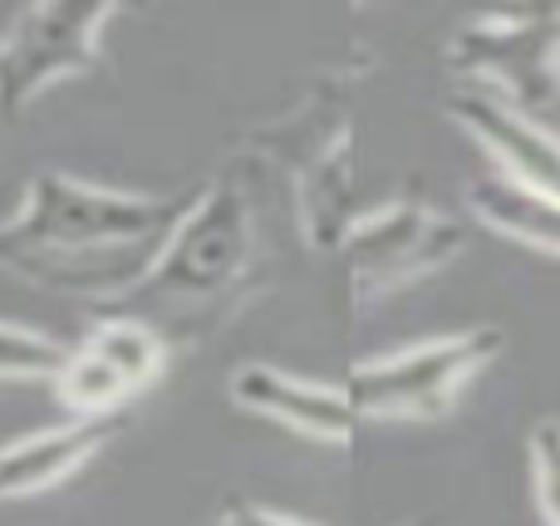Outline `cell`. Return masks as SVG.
I'll return each instance as SVG.
<instances>
[{
    "label": "cell",
    "mask_w": 560,
    "mask_h": 526,
    "mask_svg": "<svg viewBox=\"0 0 560 526\" xmlns=\"http://www.w3.org/2000/svg\"><path fill=\"white\" fill-rule=\"evenodd\" d=\"M192 192H124L65 167L30 173L0 222V271L98 311L138 291Z\"/></svg>",
    "instance_id": "cell-1"
},
{
    "label": "cell",
    "mask_w": 560,
    "mask_h": 526,
    "mask_svg": "<svg viewBox=\"0 0 560 526\" xmlns=\"http://www.w3.org/2000/svg\"><path fill=\"white\" fill-rule=\"evenodd\" d=\"M256 183L261 177L252 167L226 157L222 173L187 197L183 217L167 232L163 252L138 281V291L108 311L148 320L173 350L212 340L222 325H232L266 285Z\"/></svg>",
    "instance_id": "cell-2"
},
{
    "label": "cell",
    "mask_w": 560,
    "mask_h": 526,
    "mask_svg": "<svg viewBox=\"0 0 560 526\" xmlns=\"http://www.w3.org/2000/svg\"><path fill=\"white\" fill-rule=\"evenodd\" d=\"M369 65V49L349 45L345 55L325 59L280 114L236 138V163H246L256 177L285 183L295 232L310 252H339L345 232L359 222V94Z\"/></svg>",
    "instance_id": "cell-3"
},
{
    "label": "cell",
    "mask_w": 560,
    "mask_h": 526,
    "mask_svg": "<svg viewBox=\"0 0 560 526\" xmlns=\"http://www.w3.org/2000/svg\"><path fill=\"white\" fill-rule=\"evenodd\" d=\"M506 350L502 325H467L433 335L408 350H388L349 364L345 394L359 419L384 423H438L457 409L463 389Z\"/></svg>",
    "instance_id": "cell-4"
},
{
    "label": "cell",
    "mask_w": 560,
    "mask_h": 526,
    "mask_svg": "<svg viewBox=\"0 0 560 526\" xmlns=\"http://www.w3.org/2000/svg\"><path fill=\"white\" fill-rule=\"evenodd\" d=\"M467 252V226L453 212L418 192H398L378 202L374 212H359V222L339 242V266H345V295L354 311H369L374 301L428 276L447 271Z\"/></svg>",
    "instance_id": "cell-5"
},
{
    "label": "cell",
    "mask_w": 560,
    "mask_h": 526,
    "mask_svg": "<svg viewBox=\"0 0 560 526\" xmlns=\"http://www.w3.org/2000/svg\"><path fill=\"white\" fill-rule=\"evenodd\" d=\"M443 65L457 89H482L546 118L560 104V5L482 10L463 20L443 45Z\"/></svg>",
    "instance_id": "cell-6"
},
{
    "label": "cell",
    "mask_w": 560,
    "mask_h": 526,
    "mask_svg": "<svg viewBox=\"0 0 560 526\" xmlns=\"http://www.w3.org/2000/svg\"><path fill=\"white\" fill-rule=\"evenodd\" d=\"M118 5H30L0 39V114L20 118L65 79H84L104 65V30Z\"/></svg>",
    "instance_id": "cell-7"
},
{
    "label": "cell",
    "mask_w": 560,
    "mask_h": 526,
    "mask_svg": "<svg viewBox=\"0 0 560 526\" xmlns=\"http://www.w3.org/2000/svg\"><path fill=\"white\" fill-rule=\"evenodd\" d=\"M173 344L148 320L124 311H98L74 344H65V370L49 384L69 419H118L143 389L163 379Z\"/></svg>",
    "instance_id": "cell-8"
},
{
    "label": "cell",
    "mask_w": 560,
    "mask_h": 526,
    "mask_svg": "<svg viewBox=\"0 0 560 526\" xmlns=\"http://www.w3.org/2000/svg\"><path fill=\"white\" fill-rule=\"evenodd\" d=\"M226 394H232L236 409L256 413V419L276 423V429L295 433L305 443H319V448H354L359 429H364L345 384H319L305 374L276 370L266 360L236 364L226 374Z\"/></svg>",
    "instance_id": "cell-9"
},
{
    "label": "cell",
    "mask_w": 560,
    "mask_h": 526,
    "mask_svg": "<svg viewBox=\"0 0 560 526\" xmlns=\"http://www.w3.org/2000/svg\"><path fill=\"white\" fill-rule=\"evenodd\" d=\"M443 108L492 157L497 177L532 187V192L560 197V133L546 118L522 114L516 104L482 94V89H457V84L443 94Z\"/></svg>",
    "instance_id": "cell-10"
},
{
    "label": "cell",
    "mask_w": 560,
    "mask_h": 526,
    "mask_svg": "<svg viewBox=\"0 0 560 526\" xmlns=\"http://www.w3.org/2000/svg\"><path fill=\"white\" fill-rule=\"evenodd\" d=\"M118 429L124 419H65L0 443V502H25L74 482L118 439Z\"/></svg>",
    "instance_id": "cell-11"
},
{
    "label": "cell",
    "mask_w": 560,
    "mask_h": 526,
    "mask_svg": "<svg viewBox=\"0 0 560 526\" xmlns=\"http://www.w3.org/2000/svg\"><path fill=\"white\" fill-rule=\"evenodd\" d=\"M467 207L487 232L506 236L516 246H532V252L560 256V197L532 192V187H516L497 173H482L467 183Z\"/></svg>",
    "instance_id": "cell-12"
},
{
    "label": "cell",
    "mask_w": 560,
    "mask_h": 526,
    "mask_svg": "<svg viewBox=\"0 0 560 526\" xmlns=\"http://www.w3.org/2000/svg\"><path fill=\"white\" fill-rule=\"evenodd\" d=\"M65 370V344L30 325L0 320V379L5 384H55Z\"/></svg>",
    "instance_id": "cell-13"
},
{
    "label": "cell",
    "mask_w": 560,
    "mask_h": 526,
    "mask_svg": "<svg viewBox=\"0 0 560 526\" xmlns=\"http://www.w3.org/2000/svg\"><path fill=\"white\" fill-rule=\"evenodd\" d=\"M526 468H532V502L541 512V526H560V419L532 423Z\"/></svg>",
    "instance_id": "cell-14"
},
{
    "label": "cell",
    "mask_w": 560,
    "mask_h": 526,
    "mask_svg": "<svg viewBox=\"0 0 560 526\" xmlns=\"http://www.w3.org/2000/svg\"><path fill=\"white\" fill-rule=\"evenodd\" d=\"M212 526H319V522L290 517V512L266 507V502H226V507L217 512Z\"/></svg>",
    "instance_id": "cell-15"
}]
</instances>
